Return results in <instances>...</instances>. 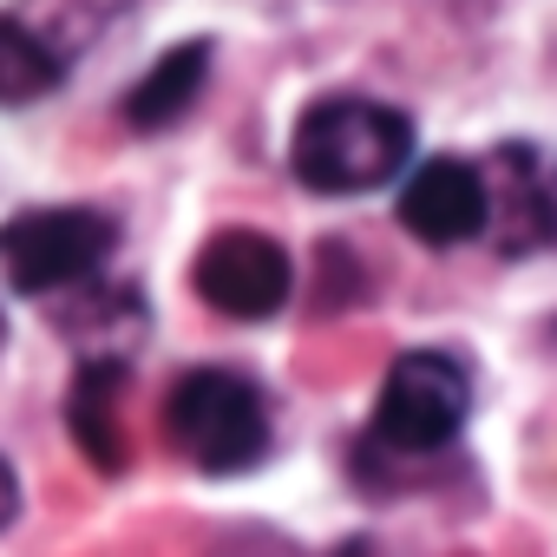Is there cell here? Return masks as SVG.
I'll return each mask as SVG.
<instances>
[{
    "instance_id": "cell-8",
    "label": "cell",
    "mask_w": 557,
    "mask_h": 557,
    "mask_svg": "<svg viewBox=\"0 0 557 557\" xmlns=\"http://www.w3.org/2000/svg\"><path fill=\"white\" fill-rule=\"evenodd\" d=\"M203 79H210V47L203 40H184V47L158 53V66L125 92V125L132 132H171L197 106Z\"/></svg>"
},
{
    "instance_id": "cell-12",
    "label": "cell",
    "mask_w": 557,
    "mask_h": 557,
    "mask_svg": "<svg viewBox=\"0 0 557 557\" xmlns=\"http://www.w3.org/2000/svg\"><path fill=\"white\" fill-rule=\"evenodd\" d=\"M0 342H8V322H0Z\"/></svg>"
},
{
    "instance_id": "cell-6",
    "label": "cell",
    "mask_w": 557,
    "mask_h": 557,
    "mask_svg": "<svg viewBox=\"0 0 557 557\" xmlns=\"http://www.w3.org/2000/svg\"><path fill=\"white\" fill-rule=\"evenodd\" d=\"M197 296L216 309V315H236V322H262L289 302L296 289V269H289V249L262 236V230H216L203 249H197V269H190Z\"/></svg>"
},
{
    "instance_id": "cell-5",
    "label": "cell",
    "mask_w": 557,
    "mask_h": 557,
    "mask_svg": "<svg viewBox=\"0 0 557 557\" xmlns=\"http://www.w3.org/2000/svg\"><path fill=\"white\" fill-rule=\"evenodd\" d=\"M479 184H485V243L505 262L557 243V151L550 145H524V138L498 145L479 164Z\"/></svg>"
},
{
    "instance_id": "cell-4",
    "label": "cell",
    "mask_w": 557,
    "mask_h": 557,
    "mask_svg": "<svg viewBox=\"0 0 557 557\" xmlns=\"http://www.w3.org/2000/svg\"><path fill=\"white\" fill-rule=\"evenodd\" d=\"M472 413V381L453 355L440 348H413L387 368L381 400H374V440L394 453H440L459 440Z\"/></svg>"
},
{
    "instance_id": "cell-7",
    "label": "cell",
    "mask_w": 557,
    "mask_h": 557,
    "mask_svg": "<svg viewBox=\"0 0 557 557\" xmlns=\"http://www.w3.org/2000/svg\"><path fill=\"white\" fill-rule=\"evenodd\" d=\"M400 230L433 243V249H453V243H472L485 236V184H479V164L466 158H426L407 190H400Z\"/></svg>"
},
{
    "instance_id": "cell-9",
    "label": "cell",
    "mask_w": 557,
    "mask_h": 557,
    "mask_svg": "<svg viewBox=\"0 0 557 557\" xmlns=\"http://www.w3.org/2000/svg\"><path fill=\"white\" fill-rule=\"evenodd\" d=\"M119 394H125V361H86V368H79V381H73V394H66L73 440H79V453H86L99 472H119V466H125Z\"/></svg>"
},
{
    "instance_id": "cell-2",
    "label": "cell",
    "mask_w": 557,
    "mask_h": 557,
    "mask_svg": "<svg viewBox=\"0 0 557 557\" xmlns=\"http://www.w3.org/2000/svg\"><path fill=\"white\" fill-rule=\"evenodd\" d=\"M164 440L197 472H243L269 446V400L236 368H190L164 394Z\"/></svg>"
},
{
    "instance_id": "cell-10",
    "label": "cell",
    "mask_w": 557,
    "mask_h": 557,
    "mask_svg": "<svg viewBox=\"0 0 557 557\" xmlns=\"http://www.w3.org/2000/svg\"><path fill=\"white\" fill-rule=\"evenodd\" d=\"M60 79H66L60 53H53L40 34H27L21 21H8V14H0V106L47 99Z\"/></svg>"
},
{
    "instance_id": "cell-3",
    "label": "cell",
    "mask_w": 557,
    "mask_h": 557,
    "mask_svg": "<svg viewBox=\"0 0 557 557\" xmlns=\"http://www.w3.org/2000/svg\"><path fill=\"white\" fill-rule=\"evenodd\" d=\"M119 223L92 203H60V210H21L0 223V269L21 296H53L73 289L112 256Z\"/></svg>"
},
{
    "instance_id": "cell-1",
    "label": "cell",
    "mask_w": 557,
    "mask_h": 557,
    "mask_svg": "<svg viewBox=\"0 0 557 557\" xmlns=\"http://www.w3.org/2000/svg\"><path fill=\"white\" fill-rule=\"evenodd\" d=\"M413 158V119L381 99H322L289 138V164L322 197H355L387 184Z\"/></svg>"
},
{
    "instance_id": "cell-11",
    "label": "cell",
    "mask_w": 557,
    "mask_h": 557,
    "mask_svg": "<svg viewBox=\"0 0 557 557\" xmlns=\"http://www.w3.org/2000/svg\"><path fill=\"white\" fill-rule=\"evenodd\" d=\"M14 511H21V485H14V466L0 459V531L14 524Z\"/></svg>"
}]
</instances>
